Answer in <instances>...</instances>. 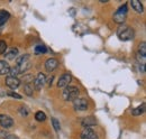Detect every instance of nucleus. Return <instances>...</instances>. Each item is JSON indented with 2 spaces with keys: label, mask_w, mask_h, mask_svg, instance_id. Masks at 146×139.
<instances>
[{
  "label": "nucleus",
  "mask_w": 146,
  "mask_h": 139,
  "mask_svg": "<svg viewBox=\"0 0 146 139\" xmlns=\"http://www.w3.org/2000/svg\"><path fill=\"white\" fill-rule=\"evenodd\" d=\"M117 35L121 40H130L134 38V30L126 25H123L118 28Z\"/></svg>",
  "instance_id": "f257e3e1"
},
{
  "label": "nucleus",
  "mask_w": 146,
  "mask_h": 139,
  "mask_svg": "<svg viewBox=\"0 0 146 139\" xmlns=\"http://www.w3.org/2000/svg\"><path fill=\"white\" fill-rule=\"evenodd\" d=\"M79 93H80V91H79L78 87L69 85V87H65L64 91H63V99L65 101H73L79 97Z\"/></svg>",
  "instance_id": "f03ea898"
},
{
  "label": "nucleus",
  "mask_w": 146,
  "mask_h": 139,
  "mask_svg": "<svg viewBox=\"0 0 146 139\" xmlns=\"http://www.w3.org/2000/svg\"><path fill=\"white\" fill-rule=\"evenodd\" d=\"M127 10L128 7L127 5H124V6H120L118 8V10L113 14V20L117 23V24H123L125 20H126V17H127Z\"/></svg>",
  "instance_id": "7ed1b4c3"
},
{
  "label": "nucleus",
  "mask_w": 146,
  "mask_h": 139,
  "mask_svg": "<svg viewBox=\"0 0 146 139\" xmlns=\"http://www.w3.org/2000/svg\"><path fill=\"white\" fill-rule=\"evenodd\" d=\"M71 81H72V75L69 74V73H65V74H63V75L58 79V81H57V87H60V89H65L66 87L70 85Z\"/></svg>",
  "instance_id": "20e7f679"
},
{
  "label": "nucleus",
  "mask_w": 146,
  "mask_h": 139,
  "mask_svg": "<svg viewBox=\"0 0 146 139\" xmlns=\"http://www.w3.org/2000/svg\"><path fill=\"white\" fill-rule=\"evenodd\" d=\"M73 107L78 111H86L88 109V102L83 98H76L75 100H73Z\"/></svg>",
  "instance_id": "39448f33"
},
{
  "label": "nucleus",
  "mask_w": 146,
  "mask_h": 139,
  "mask_svg": "<svg viewBox=\"0 0 146 139\" xmlns=\"http://www.w3.org/2000/svg\"><path fill=\"white\" fill-rule=\"evenodd\" d=\"M0 124L5 129H8V128H11L14 126V120L7 115H0Z\"/></svg>",
  "instance_id": "423d86ee"
},
{
  "label": "nucleus",
  "mask_w": 146,
  "mask_h": 139,
  "mask_svg": "<svg viewBox=\"0 0 146 139\" xmlns=\"http://www.w3.org/2000/svg\"><path fill=\"white\" fill-rule=\"evenodd\" d=\"M46 82V76L44 73H38L36 79H34V89L36 90H40L42 87L45 84Z\"/></svg>",
  "instance_id": "0eeeda50"
},
{
  "label": "nucleus",
  "mask_w": 146,
  "mask_h": 139,
  "mask_svg": "<svg viewBox=\"0 0 146 139\" xmlns=\"http://www.w3.org/2000/svg\"><path fill=\"white\" fill-rule=\"evenodd\" d=\"M6 85L13 89V90H15L20 85V80L17 77H14V76H7L6 77Z\"/></svg>",
  "instance_id": "6e6552de"
},
{
  "label": "nucleus",
  "mask_w": 146,
  "mask_h": 139,
  "mask_svg": "<svg viewBox=\"0 0 146 139\" xmlns=\"http://www.w3.org/2000/svg\"><path fill=\"white\" fill-rule=\"evenodd\" d=\"M81 139H98V136L91 128H86L81 132Z\"/></svg>",
  "instance_id": "1a4fd4ad"
},
{
  "label": "nucleus",
  "mask_w": 146,
  "mask_h": 139,
  "mask_svg": "<svg viewBox=\"0 0 146 139\" xmlns=\"http://www.w3.org/2000/svg\"><path fill=\"white\" fill-rule=\"evenodd\" d=\"M58 65V61L56 58H48L46 62H45V69L47 72H52L54 71Z\"/></svg>",
  "instance_id": "9d476101"
},
{
  "label": "nucleus",
  "mask_w": 146,
  "mask_h": 139,
  "mask_svg": "<svg viewBox=\"0 0 146 139\" xmlns=\"http://www.w3.org/2000/svg\"><path fill=\"white\" fill-rule=\"evenodd\" d=\"M10 69H11V68L9 66V64H8L6 61H3V60H1V61H0V75L9 74Z\"/></svg>",
  "instance_id": "9b49d317"
},
{
  "label": "nucleus",
  "mask_w": 146,
  "mask_h": 139,
  "mask_svg": "<svg viewBox=\"0 0 146 139\" xmlns=\"http://www.w3.org/2000/svg\"><path fill=\"white\" fill-rule=\"evenodd\" d=\"M130 5H131L133 9H134L136 13H138V14H142V13H143L144 8H143V5H142V2H141V1H137V0H133V1L130 2Z\"/></svg>",
  "instance_id": "f8f14e48"
},
{
  "label": "nucleus",
  "mask_w": 146,
  "mask_h": 139,
  "mask_svg": "<svg viewBox=\"0 0 146 139\" xmlns=\"http://www.w3.org/2000/svg\"><path fill=\"white\" fill-rule=\"evenodd\" d=\"M81 124L83 127H86V128H89L91 126H96V119L92 118V117H87V118L81 120Z\"/></svg>",
  "instance_id": "ddd939ff"
},
{
  "label": "nucleus",
  "mask_w": 146,
  "mask_h": 139,
  "mask_svg": "<svg viewBox=\"0 0 146 139\" xmlns=\"http://www.w3.org/2000/svg\"><path fill=\"white\" fill-rule=\"evenodd\" d=\"M17 55H18V50L17 48H14V47L10 48L7 53H5V57L7 60H14Z\"/></svg>",
  "instance_id": "4468645a"
},
{
  "label": "nucleus",
  "mask_w": 146,
  "mask_h": 139,
  "mask_svg": "<svg viewBox=\"0 0 146 139\" xmlns=\"http://www.w3.org/2000/svg\"><path fill=\"white\" fill-rule=\"evenodd\" d=\"M24 92H25V94H27L28 97H32L33 93H34V85H33V83H31V84H25V85H24Z\"/></svg>",
  "instance_id": "2eb2a0df"
},
{
  "label": "nucleus",
  "mask_w": 146,
  "mask_h": 139,
  "mask_svg": "<svg viewBox=\"0 0 146 139\" xmlns=\"http://www.w3.org/2000/svg\"><path fill=\"white\" fill-rule=\"evenodd\" d=\"M18 112L21 117H27L29 115V109L27 107H25V105H21V107H19Z\"/></svg>",
  "instance_id": "dca6fc26"
},
{
  "label": "nucleus",
  "mask_w": 146,
  "mask_h": 139,
  "mask_svg": "<svg viewBox=\"0 0 146 139\" xmlns=\"http://www.w3.org/2000/svg\"><path fill=\"white\" fill-rule=\"evenodd\" d=\"M35 119L39 122L45 121V120H46V115H45L43 111H37L36 113H35Z\"/></svg>",
  "instance_id": "f3484780"
},
{
  "label": "nucleus",
  "mask_w": 146,
  "mask_h": 139,
  "mask_svg": "<svg viewBox=\"0 0 146 139\" xmlns=\"http://www.w3.org/2000/svg\"><path fill=\"white\" fill-rule=\"evenodd\" d=\"M144 110H145V103H143L142 105H139L138 108L134 109V110H133V115H134V116H141V115L144 112Z\"/></svg>",
  "instance_id": "a211bd4d"
},
{
  "label": "nucleus",
  "mask_w": 146,
  "mask_h": 139,
  "mask_svg": "<svg viewBox=\"0 0 146 139\" xmlns=\"http://www.w3.org/2000/svg\"><path fill=\"white\" fill-rule=\"evenodd\" d=\"M21 80H23V82L25 84H31L33 82V80H34V76L32 74H27V75H24Z\"/></svg>",
  "instance_id": "6ab92c4d"
},
{
  "label": "nucleus",
  "mask_w": 146,
  "mask_h": 139,
  "mask_svg": "<svg viewBox=\"0 0 146 139\" xmlns=\"http://www.w3.org/2000/svg\"><path fill=\"white\" fill-rule=\"evenodd\" d=\"M46 47L44 46V45H37L36 47H35V54H45L46 53Z\"/></svg>",
  "instance_id": "aec40b11"
},
{
  "label": "nucleus",
  "mask_w": 146,
  "mask_h": 139,
  "mask_svg": "<svg viewBox=\"0 0 146 139\" xmlns=\"http://www.w3.org/2000/svg\"><path fill=\"white\" fill-rule=\"evenodd\" d=\"M28 61H29V55H23L17 58V64H21V63H25Z\"/></svg>",
  "instance_id": "412c9836"
},
{
  "label": "nucleus",
  "mask_w": 146,
  "mask_h": 139,
  "mask_svg": "<svg viewBox=\"0 0 146 139\" xmlns=\"http://www.w3.org/2000/svg\"><path fill=\"white\" fill-rule=\"evenodd\" d=\"M52 123H53V127H54L55 131L56 132H58L60 131V129H61V126H60V122L57 119H55V118H52Z\"/></svg>",
  "instance_id": "4be33fe9"
},
{
  "label": "nucleus",
  "mask_w": 146,
  "mask_h": 139,
  "mask_svg": "<svg viewBox=\"0 0 146 139\" xmlns=\"http://www.w3.org/2000/svg\"><path fill=\"white\" fill-rule=\"evenodd\" d=\"M138 53H139L141 55H143V56H145L146 55V44L144 43V42L139 45V51H138Z\"/></svg>",
  "instance_id": "5701e85b"
},
{
  "label": "nucleus",
  "mask_w": 146,
  "mask_h": 139,
  "mask_svg": "<svg viewBox=\"0 0 146 139\" xmlns=\"http://www.w3.org/2000/svg\"><path fill=\"white\" fill-rule=\"evenodd\" d=\"M7 50V44L5 40H0V54H5Z\"/></svg>",
  "instance_id": "b1692460"
},
{
  "label": "nucleus",
  "mask_w": 146,
  "mask_h": 139,
  "mask_svg": "<svg viewBox=\"0 0 146 139\" xmlns=\"http://www.w3.org/2000/svg\"><path fill=\"white\" fill-rule=\"evenodd\" d=\"M136 57H137V60H138L143 65L145 64V56H143V55H141L139 53H137V54H136Z\"/></svg>",
  "instance_id": "393cba45"
},
{
  "label": "nucleus",
  "mask_w": 146,
  "mask_h": 139,
  "mask_svg": "<svg viewBox=\"0 0 146 139\" xmlns=\"http://www.w3.org/2000/svg\"><path fill=\"white\" fill-rule=\"evenodd\" d=\"M7 94L9 97H11V98H15V99H21V95L18 94V93H16V92H8Z\"/></svg>",
  "instance_id": "a878e982"
},
{
  "label": "nucleus",
  "mask_w": 146,
  "mask_h": 139,
  "mask_svg": "<svg viewBox=\"0 0 146 139\" xmlns=\"http://www.w3.org/2000/svg\"><path fill=\"white\" fill-rule=\"evenodd\" d=\"M8 136V132H6L5 130H0V139H5Z\"/></svg>",
  "instance_id": "bb28decb"
},
{
  "label": "nucleus",
  "mask_w": 146,
  "mask_h": 139,
  "mask_svg": "<svg viewBox=\"0 0 146 139\" xmlns=\"http://www.w3.org/2000/svg\"><path fill=\"white\" fill-rule=\"evenodd\" d=\"M5 139H18V137H16L15 135H8Z\"/></svg>",
  "instance_id": "cd10ccee"
},
{
  "label": "nucleus",
  "mask_w": 146,
  "mask_h": 139,
  "mask_svg": "<svg viewBox=\"0 0 146 139\" xmlns=\"http://www.w3.org/2000/svg\"><path fill=\"white\" fill-rule=\"evenodd\" d=\"M52 82H53V77H51V79L48 80V85H52Z\"/></svg>",
  "instance_id": "c85d7f7f"
}]
</instances>
